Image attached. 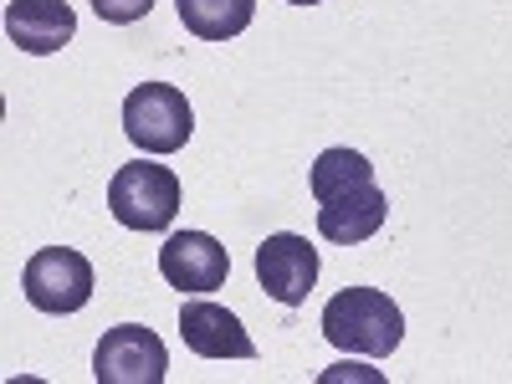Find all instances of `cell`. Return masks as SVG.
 <instances>
[{"label":"cell","instance_id":"cell-5","mask_svg":"<svg viewBox=\"0 0 512 384\" xmlns=\"http://www.w3.org/2000/svg\"><path fill=\"white\" fill-rule=\"evenodd\" d=\"M169 374V349L164 338L144 323H118L103 333L93 354V379L98 384H159Z\"/></svg>","mask_w":512,"mask_h":384},{"label":"cell","instance_id":"cell-11","mask_svg":"<svg viewBox=\"0 0 512 384\" xmlns=\"http://www.w3.org/2000/svg\"><path fill=\"white\" fill-rule=\"evenodd\" d=\"M175 6H180L185 31L200 41H231L256 16V0H175Z\"/></svg>","mask_w":512,"mask_h":384},{"label":"cell","instance_id":"cell-14","mask_svg":"<svg viewBox=\"0 0 512 384\" xmlns=\"http://www.w3.org/2000/svg\"><path fill=\"white\" fill-rule=\"evenodd\" d=\"M292 6H318V0H292Z\"/></svg>","mask_w":512,"mask_h":384},{"label":"cell","instance_id":"cell-8","mask_svg":"<svg viewBox=\"0 0 512 384\" xmlns=\"http://www.w3.org/2000/svg\"><path fill=\"white\" fill-rule=\"evenodd\" d=\"M6 36H11V47H21L31 57H52L77 36V16L67 0H11Z\"/></svg>","mask_w":512,"mask_h":384},{"label":"cell","instance_id":"cell-3","mask_svg":"<svg viewBox=\"0 0 512 384\" xmlns=\"http://www.w3.org/2000/svg\"><path fill=\"white\" fill-rule=\"evenodd\" d=\"M123 134L134 139L144 154H175L195 134V113L190 98L169 82H139L123 98Z\"/></svg>","mask_w":512,"mask_h":384},{"label":"cell","instance_id":"cell-4","mask_svg":"<svg viewBox=\"0 0 512 384\" xmlns=\"http://www.w3.org/2000/svg\"><path fill=\"white\" fill-rule=\"evenodd\" d=\"M21 287H26V303L36 313L67 318L77 308H88V297H93V262L82 251H72V246H47V251H36L26 262Z\"/></svg>","mask_w":512,"mask_h":384},{"label":"cell","instance_id":"cell-2","mask_svg":"<svg viewBox=\"0 0 512 384\" xmlns=\"http://www.w3.org/2000/svg\"><path fill=\"white\" fill-rule=\"evenodd\" d=\"M108 210L128 231H169L180 216V180L164 164H123L108 185Z\"/></svg>","mask_w":512,"mask_h":384},{"label":"cell","instance_id":"cell-13","mask_svg":"<svg viewBox=\"0 0 512 384\" xmlns=\"http://www.w3.org/2000/svg\"><path fill=\"white\" fill-rule=\"evenodd\" d=\"M93 11L108 26H134V21H144L154 11V0H93Z\"/></svg>","mask_w":512,"mask_h":384},{"label":"cell","instance_id":"cell-7","mask_svg":"<svg viewBox=\"0 0 512 384\" xmlns=\"http://www.w3.org/2000/svg\"><path fill=\"white\" fill-rule=\"evenodd\" d=\"M159 272L180 292H216L231 277V256L216 236H205V231H175L159 246Z\"/></svg>","mask_w":512,"mask_h":384},{"label":"cell","instance_id":"cell-9","mask_svg":"<svg viewBox=\"0 0 512 384\" xmlns=\"http://www.w3.org/2000/svg\"><path fill=\"white\" fill-rule=\"evenodd\" d=\"M180 338H185V349H195L200 359H256L251 333L221 303H185L180 308Z\"/></svg>","mask_w":512,"mask_h":384},{"label":"cell","instance_id":"cell-10","mask_svg":"<svg viewBox=\"0 0 512 384\" xmlns=\"http://www.w3.org/2000/svg\"><path fill=\"white\" fill-rule=\"evenodd\" d=\"M384 216H390V200H384V190L369 180V185H354L344 195L323 200L318 205V231L333 246H359L384 226Z\"/></svg>","mask_w":512,"mask_h":384},{"label":"cell","instance_id":"cell-1","mask_svg":"<svg viewBox=\"0 0 512 384\" xmlns=\"http://www.w3.org/2000/svg\"><path fill=\"white\" fill-rule=\"evenodd\" d=\"M323 338L344 354L384 359V354L400 349L405 318L379 287H344L338 297H328V308H323Z\"/></svg>","mask_w":512,"mask_h":384},{"label":"cell","instance_id":"cell-12","mask_svg":"<svg viewBox=\"0 0 512 384\" xmlns=\"http://www.w3.org/2000/svg\"><path fill=\"white\" fill-rule=\"evenodd\" d=\"M369 180H374V164L359 149H323L313 159V169H308V190H313L318 205L333 200V195H344V190H354V185H369Z\"/></svg>","mask_w":512,"mask_h":384},{"label":"cell","instance_id":"cell-6","mask_svg":"<svg viewBox=\"0 0 512 384\" xmlns=\"http://www.w3.org/2000/svg\"><path fill=\"white\" fill-rule=\"evenodd\" d=\"M256 282L282 308L308 303V292L318 282V246H308V236H292V231L267 236L256 246Z\"/></svg>","mask_w":512,"mask_h":384}]
</instances>
